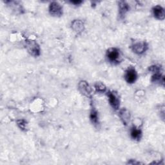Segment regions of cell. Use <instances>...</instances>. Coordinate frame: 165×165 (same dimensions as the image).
<instances>
[{
    "mask_svg": "<svg viewBox=\"0 0 165 165\" xmlns=\"http://www.w3.org/2000/svg\"><path fill=\"white\" fill-rule=\"evenodd\" d=\"M49 12L52 16L60 17L63 15V8L58 2H52L49 6Z\"/></svg>",
    "mask_w": 165,
    "mask_h": 165,
    "instance_id": "obj_3",
    "label": "cell"
},
{
    "mask_svg": "<svg viewBox=\"0 0 165 165\" xmlns=\"http://www.w3.org/2000/svg\"><path fill=\"white\" fill-rule=\"evenodd\" d=\"M107 57L108 61L114 64H118L121 60V53L116 48H110L107 50Z\"/></svg>",
    "mask_w": 165,
    "mask_h": 165,
    "instance_id": "obj_2",
    "label": "cell"
},
{
    "mask_svg": "<svg viewBox=\"0 0 165 165\" xmlns=\"http://www.w3.org/2000/svg\"><path fill=\"white\" fill-rule=\"evenodd\" d=\"M71 3L75 5H79L82 3V2L81 1H72Z\"/></svg>",
    "mask_w": 165,
    "mask_h": 165,
    "instance_id": "obj_19",
    "label": "cell"
},
{
    "mask_svg": "<svg viewBox=\"0 0 165 165\" xmlns=\"http://www.w3.org/2000/svg\"><path fill=\"white\" fill-rule=\"evenodd\" d=\"M78 87H79V91L83 95L88 97H91L92 89H91L90 85H88V83L86 81H81L79 83Z\"/></svg>",
    "mask_w": 165,
    "mask_h": 165,
    "instance_id": "obj_6",
    "label": "cell"
},
{
    "mask_svg": "<svg viewBox=\"0 0 165 165\" xmlns=\"http://www.w3.org/2000/svg\"><path fill=\"white\" fill-rule=\"evenodd\" d=\"M72 29L76 33L80 34L85 29V25L81 20H74L72 23Z\"/></svg>",
    "mask_w": 165,
    "mask_h": 165,
    "instance_id": "obj_9",
    "label": "cell"
},
{
    "mask_svg": "<svg viewBox=\"0 0 165 165\" xmlns=\"http://www.w3.org/2000/svg\"><path fill=\"white\" fill-rule=\"evenodd\" d=\"M130 134L133 139H134V140L139 141V140H140V139L141 138L142 132L139 129H137L136 127H132L131 129Z\"/></svg>",
    "mask_w": 165,
    "mask_h": 165,
    "instance_id": "obj_12",
    "label": "cell"
},
{
    "mask_svg": "<svg viewBox=\"0 0 165 165\" xmlns=\"http://www.w3.org/2000/svg\"><path fill=\"white\" fill-rule=\"evenodd\" d=\"M17 124L19 126V128L22 130H27V122L24 119H19L17 121Z\"/></svg>",
    "mask_w": 165,
    "mask_h": 165,
    "instance_id": "obj_16",
    "label": "cell"
},
{
    "mask_svg": "<svg viewBox=\"0 0 165 165\" xmlns=\"http://www.w3.org/2000/svg\"><path fill=\"white\" fill-rule=\"evenodd\" d=\"M151 81L154 83H161L162 85L164 84V76L160 73H155L151 78Z\"/></svg>",
    "mask_w": 165,
    "mask_h": 165,
    "instance_id": "obj_14",
    "label": "cell"
},
{
    "mask_svg": "<svg viewBox=\"0 0 165 165\" xmlns=\"http://www.w3.org/2000/svg\"><path fill=\"white\" fill-rule=\"evenodd\" d=\"M130 9L129 5L124 2H120L119 3V15L121 17L124 16L126 12H127Z\"/></svg>",
    "mask_w": 165,
    "mask_h": 165,
    "instance_id": "obj_11",
    "label": "cell"
},
{
    "mask_svg": "<svg viewBox=\"0 0 165 165\" xmlns=\"http://www.w3.org/2000/svg\"><path fill=\"white\" fill-rule=\"evenodd\" d=\"M128 164H142L140 162H137L136 161V160L134 161V160H130V161L128 162Z\"/></svg>",
    "mask_w": 165,
    "mask_h": 165,
    "instance_id": "obj_18",
    "label": "cell"
},
{
    "mask_svg": "<svg viewBox=\"0 0 165 165\" xmlns=\"http://www.w3.org/2000/svg\"><path fill=\"white\" fill-rule=\"evenodd\" d=\"M132 50L137 54H142L145 52L148 48V44L145 41H139L135 43L132 47Z\"/></svg>",
    "mask_w": 165,
    "mask_h": 165,
    "instance_id": "obj_7",
    "label": "cell"
},
{
    "mask_svg": "<svg viewBox=\"0 0 165 165\" xmlns=\"http://www.w3.org/2000/svg\"><path fill=\"white\" fill-rule=\"evenodd\" d=\"M160 69H161V67L157 65H153L149 68V70L151 72H153L154 74L160 72Z\"/></svg>",
    "mask_w": 165,
    "mask_h": 165,
    "instance_id": "obj_17",
    "label": "cell"
},
{
    "mask_svg": "<svg viewBox=\"0 0 165 165\" xmlns=\"http://www.w3.org/2000/svg\"><path fill=\"white\" fill-rule=\"evenodd\" d=\"M90 118L92 121V123L94 125H97L99 124V116H98V112L97 110L95 108H92L91 115H90Z\"/></svg>",
    "mask_w": 165,
    "mask_h": 165,
    "instance_id": "obj_13",
    "label": "cell"
},
{
    "mask_svg": "<svg viewBox=\"0 0 165 165\" xmlns=\"http://www.w3.org/2000/svg\"><path fill=\"white\" fill-rule=\"evenodd\" d=\"M107 96L111 107L113 109L118 110L120 106V101L118 94L114 92H108Z\"/></svg>",
    "mask_w": 165,
    "mask_h": 165,
    "instance_id": "obj_4",
    "label": "cell"
},
{
    "mask_svg": "<svg viewBox=\"0 0 165 165\" xmlns=\"http://www.w3.org/2000/svg\"><path fill=\"white\" fill-rule=\"evenodd\" d=\"M124 78L128 83L132 84L137 78V74L134 67H129L125 72Z\"/></svg>",
    "mask_w": 165,
    "mask_h": 165,
    "instance_id": "obj_5",
    "label": "cell"
},
{
    "mask_svg": "<svg viewBox=\"0 0 165 165\" xmlns=\"http://www.w3.org/2000/svg\"><path fill=\"white\" fill-rule=\"evenodd\" d=\"M119 116H120L121 120L123 121V123L124 124H127V123L130 121V114L129 112L126 109L124 108L119 112Z\"/></svg>",
    "mask_w": 165,
    "mask_h": 165,
    "instance_id": "obj_10",
    "label": "cell"
},
{
    "mask_svg": "<svg viewBox=\"0 0 165 165\" xmlns=\"http://www.w3.org/2000/svg\"><path fill=\"white\" fill-rule=\"evenodd\" d=\"M94 87H95V89H96V92L98 93H100V94L104 93L107 90L106 86L101 82H97L95 84Z\"/></svg>",
    "mask_w": 165,
    "mask_h": 165,
    "instance_id": "obj_15",
    "label": "cell"
},
{
    "mask_svg": "<svg viewBox=\"0 0 165 165\" xmlns=\"http://www.w3.org/2000/svg\"><path fill=\"white\" fill-rule=\"evenodd\" d=\"M25 47L30 55L34 57L40 56V47L36 41L30 39L25 40Z\"/></svg>",
    "mask_w": 165,
    "mask_h": 165,
    "instance_id": "obj_1",
    "label": "cell"
},
{
    "mask_svg": "<svg viewBox=\"0 0 165 165\" xmlns=\"http://www.w3.org/2000/svg\"><path fill=\"white\" fill-rule=\"evenodd\" d=\"M153 14L156 18L159 20H163L165 18V11L164 9L160 5L155 6L153 9Z\"/></svg>",
    "mask_w": 165,
    "mask_h": 165,
    "instance_id": "obj_8",
    "label": "cell"
}]
</instances>
